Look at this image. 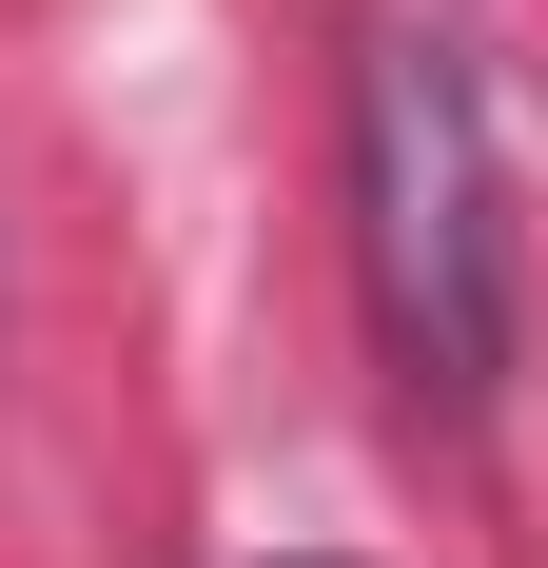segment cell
<instances>
[{"label": "cell", "mask_w": 548, "mask_h": 568, "mask_svg": "<svg viewBox=\"0 0 548 568\" xmlns=\"http://www.w3.org/2000/svg\"><path fill=\"white\" fill-rule=\"evenodd\" d=\"M353 235H373V314L432 393L509 373V216H490V118L450 40H373L353 79Z\"/></svg>", "instance_id": "cell-1"}]
</instances>
